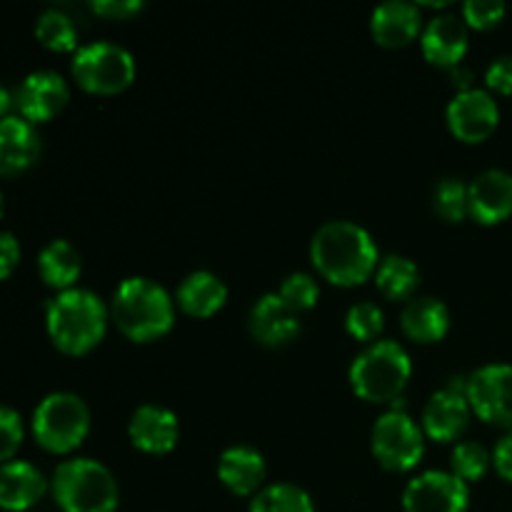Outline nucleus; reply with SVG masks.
Segmentation results:
<instances>
[{
  "label": "nucleus",
  "mask_w": 512,
  "mask_h": 512,
  "mask_svg": "<svg viewBox=\"0 0 512 512\" xmlns=\"http://www.w3.org/2000/svg\"><path fill=\"white\" fill-rule=\"evenodd\" d=\"M310 260L325 280L343 288L365 283L378 270L373 235L350 220H328L310 240Z\"/></svg>",
  "instance_id": "obj_1"
},
{
  "label": "nucleus",
  "mask_w": 512,
  "mask_h": 512,
  "mask_svg": "<svg viewBox=\"0 0 512 512\" xmlns=\"http://www.w3.org/2000/svg\"><path fill=\"white\" fill-rule=\"evenodd\" d=\"M110 310L103 298L88 288H70L45 305V328L58 350L83 355L103 340Z\"/></svg>",
  "instance_id": "obj_2"
},
{
  "label": "nucleus",
  "mask_w": 512,
  "mask_h": 512,
  "mask_svg": "<svg viewBox=\"0 0 512 512\" xmlns=\"http://www.w3.org/2000/svg\"><path fill=\"white\" fill-rule=\"evenodd\" d=\"M110 315L125 338L135 343L158 340L173 328L175 303L168 290L150 278H125L115 288Z\"/></svg>",
  "instance_id": "obj_3"
},
{
  "label": "nucleus",
  "mask_w": 512,
  "mask_h": 512,
  "mask_svg": "<svg viewBox=\"0 0 512 512\" xmlns=\"http://www.w3.org/2000/svg\"><path fill=\"white\" fill-rule=\"evenodd\" d=\"M413 375L408 350L395 340H375L360 350L348 370L353 393L368 403H393Z\"/></svg>",
  "instance_id": "obj_4"
},
{
  "label": "nucleus",
  "mask_w": 512,
  "mask_h": 512,
  "mask_svg": "<svg viewBox=\"0 0 512 512\" xmlns=\"http://www.w3.org/2000/svg\"><path fill=\"white\" fill-rule=\"evenodd\" d=\"M55 503L63 512H115L120 503L118 480L93 458H70L50 480Z\"/></svg>",
  "instance_id": "obj_5"
},
{
  "label": "nucleus",
  "mask_w": 512,
  "mask_h": 512,
  "mask_svg": "<svg viewBox=\"0 0 512 512\" xmlns=\"http://www.w3.org/2000/svg\"><path fill=\"white\" fill-rule=\"evenodd\" d=\"M90 433V410L75 393L45 395L33 413V435L48 453H70Z\"/></svg>",
  "instance_id": "obj_6"
},
{
  "label": "nucleus",
  "mask_w": 512,
  "mask_h": 512,
  "mask_svg": "<svg viewBox=\"0 0 512 512\" xmlns=\"http://www.w3.org/2000/svg\"><path fill=\"white\" fill-rule=\"evenodd\" d=\"M73 78L88 93L113 95L135 78V58L128 48L110 40L80 45L73 55Z\"/></svg>",
  "instance_id": "obj_7"
},
{
  "label": "nucleus",
  "mask_w": 512,
  "mask_h": 512,
  "mask_svg": "<svg viewBox=\"0 0 512 512\" xmlns=\"http://www.w3.org/2000/svg\"><path fill=\"white\" fill-rule=\"evenodd\" d=\"M370 448L385 470L408 473L423 460L425 433L405 410H388L375 420Z\"/></svg>",
  "instance_id": "obj_8"
},
{
  "label": "nucleus",
  "mask_w": 512,
  "mask_h": 512,
  "mask_svg": "<svg viewBox=\"0 0 512 512\" xmlns=\"http://www.w3.org/2000/svg\"><path fill=\"white\" fill-rule=\"evenodd\" d=\"M468 403L480 420L512 428V365L488 363L468 375Z\"/></svg>",
  "instance_id": "obj_9"
},
{
  "label": "nucleus",
  "mask_w": 512,
  "mask_h": 512,
  "mask_svg": "<svg viewBox=\"0 0 512 512\" xmlns=\"http://www.w3.org/2000/svg\"><path fill=\"white\" fill-rule=\"evenodd\" d=\"M468 505V483L445 470H425L403 490L405 512H465Z\"/></svg>",
  "instance_id": "obj_10"
},
{
  "label": "nucleus",
  "mask_w": 512,
  "mask_h": 512,
  "mask_svg": "<svg viewBox=\"0 0 512 512\" xmlns=\"http://www.w3.org/2000/svg\"><path fill=\"white\" fill-rule=\"evenodd\" d=\"M500 123V105L488 88H470L455 93L448 103V125L453 135L465 143L490 138Z\"/></svg>",
  "instance_id": "obj_11"
},
{
  "label": "nucleus",
  "mask_w": 512,
  "mask_h": 512,
  "mask_svg": "<svg viewBox=\"0 0 512 512\" xmlns=\"http://www.w3.org/2000/svg\"><path fill=\"white\" fill-rule=\"evenodd\" d=\"M68 100V83L55 70H33L30 75H25L18 93H15V105L20 110V118H25L33 125L53 120L68 105Z\"/></svg>",
  "instance_id": "obj_12"
},
{
  "label": "nucleus",
  "mask_w": 512,
  "mask_h": 512,
  "mask_svg": "<svg viewBox=\"0 0 512 512\" xmlns=\"http://www.w3.org/2000/svg\"><path fill=\"white\" fill-rule=\"evenodd\" d=\"M468 215L480 225H498L512 215V173L488 168L468 185Z\"/></svg>",
  "instance_id": "obj_13"
},
{
  "label": "nucleus",
  "mask_w": 512,
  "mask_h": 512,
  "mask_svg": "<svg viewBox=\"0 0 512 512\" xmlns=\"http://www.w3.org/2000/svg\"><path fill=\"white\" fill-rule=\"evenodd\" d=\"M470 413H473V408L468 403V395L445 385L425 403L423 433L438 443L458 440L468 430Z\"/></svg>",
  "instance_id": "obj_14"
},
{
  "label": "nucleus",
  "mask_w": 512,
  "mask_h": 512,
  "mask_svg": "<svg viewBox=\"0 0 512 512\" xmlns=\"http://www.w3.org/2000/svg\"><path fill=\"white\" fill-rule=\"evenodd\" d=\"M423 55L438 68H455L468 53V25L455 13H438L423 30Z\"/></svg>",
  "instance_id": "obj_15"
},
{
  "label": "nucleus",
  "mask_w": 512,
  "mask_h": 512,
  "mask_svg": "<svg viewBox=\"0 0 512 512\" xmlns=\"http://www.w3.org/2000/svg\"><path fill=\"white\" fill-rule=\"evenodd\" d=\"M250 335L260 345L268 348H280L288 345L295 335L300 333V320L293 308L285 305V300L278 293H265L258 303L250 308L248 315Z\"/></svg>",
  "instance_id": "obj_16"
},
{
  "label": "nucleus",
  "mask_w": 512,
  "mask_h": 512,
  "mask_svg": "<svg viewBox=\"0 0 512 512\" xmlns=\"http://www.w3.org/2000/svg\"><path fill=\"white\" fill-rule=\"evenodd\" d=\"M128 435L133 440L135 448H140L143 453L163 455L170 453L178 443L180 425L175 418L173 410L163 408V405H140L133 415H130L128 423Z\"/></svg>",
  "instance_id": "obj_17"
},
{
  "label": "nucleus",
  "mask_w": 512,
  "mask_h": 512,
  "mask_svg": "<svg viewBox=\"0 0 512 512\" xmlns=\"http://www.w3.org/2000/svg\"><path fill=\"white\" fill-rule=\"evenodd\" d=\"M40 135L33 123L20 115L0 120V175H18L40 158Z\"/></svg>",
  "instance_id": "obj_18"
},
{
  "label": "nucleus",
  "mask_w": 512,
  "mask_h": 512,
  "mask_svg": "<svg viewBox=\"0 0 512 512\" xmlns=\"http://www.w3.org/2000/svg\"><path fill=\"white\" fill-rule=\"evenodd\" d=\"M423 15H420L418 3L410 0H388L380 3L370 15V33L385 48H403L413 43L415 35L420 33Z\"/></svg>",
  "instance_id": "obj_19"
},
{
  "label": "nucleus",
  "mask_w": 512,
  "mask_h": 512,
  "mask_svg": "<svg viewBox=\"0 0 512 512\" xmlns=\"http://www.w3.org/2000/svg\"><path fill=\"white\" fill-rule=\"evenodd\" d=\"M48 490V480L25 460H10L0 465V508L25 512L33 508Z\"/></svg>",
  "instance_id": "obj_20"
},
{
  "label": "nucleus",
  "mask_w": 512,
  "mask_h": 512,
  "mask_svg": "<svg viewBox=\"0 0 512 512\" xmlns=\"http://www.w3.org/2000/svg\"><path fill=\"white\" fill-rule=\"evenodd\" d=\"M268 468L265 458L250 445H230L223 450L218 460V478L230 493L235 495H255L263 490V480Z\"/></svg>",
  "instance_id": "obj_21"
},
{
  "label": "nucleus",
  "mask_w": 512,
  "mask_h": 512,
  "mask_svg": "<svg viewBox=\"0 0 512 512\" xmlns=\"http://www.w3.org/2000/svg\"><path fill=\"white\" fill-rule=\"evenodd\" d=\"M405 335L415 343H438L450 328V310L438 298H410L400 313Z\"/></svg>",
  "instance_id": "obj_22"
},
{
  "label": "nucleus",
  "mask_w": 512,
  "mask_h": 512,
  "mask_svg": "<svg viewBox=\"0 0 512 512\" xmlns=\"http://www.w3.org/2000/svg\"><path fill=\"white\" fill-rule=\"evenodd\" d=\"M175 300L193 318H210L228 300V285L210 270H195L180 280Z\"/></svg>",
  "instance_id": "obj_23"
},
{
  "label": "nucleus",
  "mask_w": 512,
  "mask_h": 512,
  "mask_svg": "<svg viewBox=\"0 0 512 512\" xmlns=\"http://www.w3.org/2000/svg\"><path fill=\"white\" fill-rule=\"evenodd\" d=\"M38 273L43 283L58 293L75 288L80 273H83V260H80L78 248L63 238L50 240L38 255Z\"/></svg>",
  "instance_id": "obj_24"
},
{
  "label": "nucleus",
  "mask_w": 512,
  "mask_h": 512,
  "mask_svg": "<svg viewBox=\"0 0 512 512\" xmlns=\"http://www.w3.org/2000/svg\"><path fill=\"white\" fill-rule=\"evenodd\" d=\"M420 283V270L405 255H388L375 270V285L388 300H408Z\"/></svg>",
  "instance_id": "obj_25"
},
{
  "label": "nucleus",
  "mask_w": 512,
  "mask_h": 512,
  "mask_svg": "<svg viewBox=\"0 0 512 512\" xmlns=\"http://www.w3.org/2000/svg\"><path fill=\"white\" fill-rule=\"evenodd\" d=\"M248 512H315L308 490L293 483H273L253 495Z\"/></svg>",
  "instance_id": "obj_26"
},
{
  "label": "nucleus",
  "mask_w": 512,
  "mask_h": 512,
  "mask_svg": "<svg viewBox=\"0 0 512 512\" xmlns=\"http://www.w3.org/2000/svg\"><path fill=\"white\" fill-rule=\"evenodd\" d=\"M35 38L45 48L55 50V53H68V50L78 48L75 20L60 8H48L38 15V20H35Z\"/></svg>",
  "instance_id": "obj_27"
},
{
  "label": "nucleus",
  "mask_w": 512,
  "mask_h": 512,
  "mask_svg": "<svg viewBox=\"0 0 512 512\" xmlns=\"http://www.w3.org/2000/svg\"><path fill=\"white\" fill-rule=\"evenodd\" d=\"M450 465H453L450 473H455L465 483H475L493 465V453L483 443H478V440H463V443H458L453 448Z\"/></svg>",
  "instance_id": "obj_28"
},
{
  "label": "nucleus",
  "mask_w": 512,
  "mask_h": 512,
  "mask_svg": "<svg viewBox=\"0 0 512 512\" xmlns=\"http://www.w3.org/2000/svg\"><path fill=\"white\" fill-rule=\"evenodd\" d=\"M433 210L448 223H460L468 215V183L463 178H443L433 188Z\"/></svg>",
  "instance_id": "obj_29"
},
{
  "label": "nucleus",
  "mask_w": 512,
  "mask_h": 512,
  "mask_svg": "<svg viewBox=\"0 0 512 512\" xmlns=\"http://www.w3.org/2000/svg\"><path fill=\"white\" fill-rule=\"evenodd\" d=\"M383 328V310L375 303H370V300H363V303H355L348 308V315H345V330H348L358 343H375V338L383 333Z\"/></svg>",
  "instance_id": "obj_30"
},
{
  "label": "nucleus",
  "mask_w": 512,
  "mask_h": 512,
  "mask_svg": "<svg viewBox=\"0 0 512 512\" xmlns=\"http://www.w3.org/2000/svg\"><path fill=\"white\" fill-rule=\"evenodd\" d=\"M280 298L285 300L288 308H293L295 313H303V310H310L320 298L318 280L310 273H290L288 278L280 283L278 290Z\"/></svg>",
  "instance_id": "obj_31"
},
{
  "label": "nucleus",
  "mask_w": 512,
  "mask_h": 512,
  "mask_svg": "<svg viewBox=\"0 0 512 512\" xmlns=\"http://www.w3.org/2000/svg\"><path fill=\"white\" fill-rule=\"evenodd\" d=\"M508 13L505 0H465L463 3V20L465 25L478 30L495 28Z\"/></svg>",
  "instance_id": "obj_32"
},
{
  "label": "nucleus",
  "mask_w": 512,
  "mask_h": 512,
  "mask_svg": "<svg viewBox=\"0 0 512 512\" xmlns=\"http://www.w3.org/2000/svg\"><path fill=\"white\" fill-rule=\"evenodd\" d=\"M23 418L18 410L0 405V463H10L18 448L23 445Z\"/></svg>",
  "instance_id": "obj_33"
},
{
  "label": "nucleus",
  "mask_w": 512,
  "mask_h": 512,
  "mask_svg": "<svg viewBox=\"0 0 512 512\" xmlns=\"http://www.w3.org/2000/svg\"><path fill=\"white\" fill-rule=\"evenodd\" d=\"M485 83L490 90L503 95H512V53L498 55L485 70Z\"/></svg>",
  "instance_id": "obj_34"
},
{
  "label": "nucleus",
  "mask_w": 512,
  "mask_h": 512,
  "mask_svg": "<svg viewBox=\"0 0 512 512\" xmlns=\"http://www.w3.org/2000/svg\"><path fill=\"white\" fill-rule=\"evenodd\" d=\"M93 13L108 20H128L143 10V0H93Z\"/></svg>",
  "instance_id": "obj_35"
},
{
  "label": "nucleus",
  "mask_w": 512,
  "mask_h": 512,
  "mask_svg": "<svg viewBox=\"0 0 512 512\" xmlns=\"http://www.w3.org/2000/svg\"><path fill=\"white\" fill-rule=\"evenodd\" d=\"M20 263V243L13 233L0 230V280L10 278Z\"/></svg>",
  "instance_id": "obj_36"
},
{
  "label": "nucleus",
  "mask_w": 512,
  "mask_h": 512,
  "mask_svg": "<svg viewBox=\"0 0 512 512\" xmlns=\"http://www.w3.org/2000/svg\"><path fill=\"white\" fill-rule=\"evenodd\" d=\"M493 465L495 470H498L500 478L512 483V428L498 440V443H495Z\"/></svg>",
  "instance_id": "obj_37"
},
{
  "label": "nucleus",
  "mask_w": 512,
  "mask_h": 512,
  "mask_svg": "<svg viewBox=\"0 0 512 512\" xmlns=\"http://www.w3.org/2000/svg\"><path fill=\"white\" fill-rule=\"evenodd\" d=\"M450 78H453V85L458 88V93L473 88V70L465 68L463 63L455 65V68H450Z\"/></svg>",
  "instance_id": "obj_38"
},
{
  "label": "nucleus",
  "mask_w": 512,
  "mask_h": 512,
  "mask_svg": "<svg viewBox=\"0 0 512 512\" xmlns=\"http://www.w3.org/2000/svg\"><path fill=\"white\" fill-rule=\"evenodd\" d=\"M10 103H13V100H10L8 88H5V85L0 83V120H3V118H5V113H8Z\"/></svg>",
  "instance_id": "obj_39"
},
{
  "label": "nucleus",
  "mask_w": 512,
  "mask_h": 512,
  "mask_svg": "<svg viewBox=\"0 0 512 512\" xmlns=\"http://www.w3.org/2000/svg\"><path fill=\"white\" fill-rule=\"evenodd\" d=\"M5 213V200H3V193H0V218H3Z\"/></svg>",
  "instance_id": "obj_40"
}]
</instances>
